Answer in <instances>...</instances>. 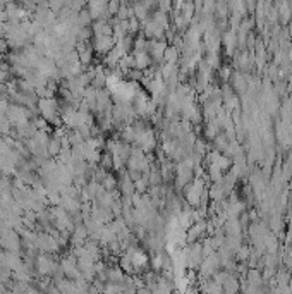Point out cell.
Listing matches in <instances>:
<instances>
[{"instance_id":"6da1fadb","label":"cell","mask_w":292,"mask_h":294,"mask_svg":"<svg viewBox=\"0 0 292 294\" xmlns=\"http://www.w3.org/2000/svg\"><path fill=\"white\" fill-rule=\"evenodd\" d=\"M0 248L7 253H17V255H21V249H23L21 236L14 229H3V231H0Z\"/></svg>"},{"instance_id":"7a4b0ae2","label":"cell","mask_w":292,"mask_h":294,"mask_svg":"<svg viewBox=\"0 0 292 294\" xmlns=\"http://www.w3.org/2000/svg\"><path fill=\"white\" fill-rule=\"evenodd\" d=\"M36 248L40 253H50V255H55L58 251V242L55 239V236L48 234V232H36Z\"/></svg>"},{"instance_id":"3957f363","label":"cell","mask_w":292,"mask_h":294,"mask_svg":"<svg viewBox=\"0 0 292 294\" xmlns=\"http://www.w3.org/2000/svg\"><path fill=\"white\" fill-rule=\"evenodd\" d=\"M91 47L96 53L106 55V53L115 47V40H113V36H93Z\"/></svg>"},{"instance_id":"277c9868","label":"cell","mask_w":292,"mask_h":294,"mask_svg":"<svg viewBox=\"0 0 292 294\" xmlns=\"http://www.w3.org/2000/svg\"><path fill=\"white\" fill-rule=\"evenodd\" d=\"M100 167H102V169H105V170H108L110 167H113V159H112V155H110L108 152L102 153V159H100Z\"/></svg>"}]
</instances>
